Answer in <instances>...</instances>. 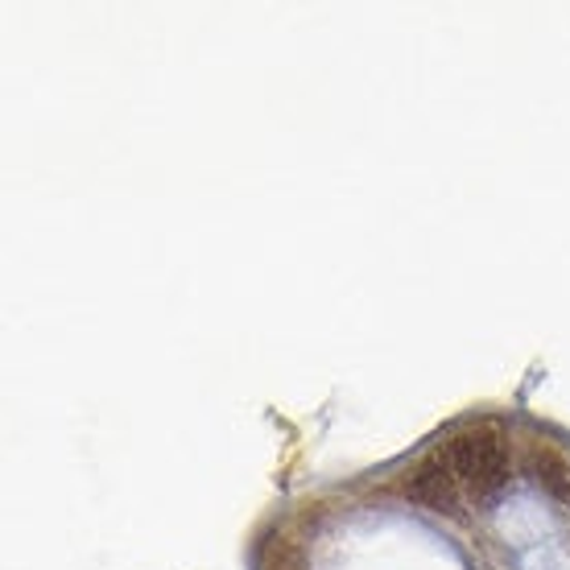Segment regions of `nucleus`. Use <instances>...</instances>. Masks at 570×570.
I'll list each match as a JSON object with an SVG mask.
<instances>
[{
    "instance_id": "nucleus-1",
    "label": "nucleus",
    "mask_w": 570,
    "mask_h": 570,
    "mask_svg": "<svg viewBox=\"0 0 570 570\" xmlns=\"http://www.w3.org/2000/svg\"><path fill=\"white\" fill-rule=\"evenodd\" d=\"M442 463L451 468L459 488H468L475 497L497 492L509 480V451H504V434L492 426H468L451 434L439 446Z\"/></svg>"
},
{
    "instance_id": "nucleus-4",
    "label": "nucleus",
    "mask_w": 570,
    "mask_h": 570,
    "mask_svg": "<svg viewBox=\"0 0 570 570\" xmlns=\"http://www.w3.org/2000/svg\"><path fill=\"white\" fill-rule=\"evenodd\" d=\"M261 570H302L298 546L289 542L285 533H273L265 550H261Z\"/></svg>"
},
{
    "instance_id": "nucleus-2",
    "label": "nucleus",
    "mask_w": 570,
    "mask_h": 570,
    "mask_svg": "<svg viewBox=\"0 0 570 570\" xmlns=\"http://www.w3.org/2000/svg\"><path fill=\"white\" fill-rule=\"evenodd\" d=\"M405 497L426 504L430 513H446L459 517V504H463V488L451 475V468L442 463L439 451H430L422 463H414V471L405 475Z\"/></svg>"
},
{
    "instance_id": "nucleus-3",
    "label": "nucleus",
    "mask_w": 570,
    "mask_h": 570,
    "mask_svg": "<svg viewBox=\"0 0 570 570\" xmlns=\"http://www.w3.org/2000/svg\"><path fill=\"white\" fill-rule=\"evenodd\" d=\"M533 463H538V480H542L558 500H570V463L562 455H554L550 446H538L533 451Z\"/></svg>"
}]
</instances>
